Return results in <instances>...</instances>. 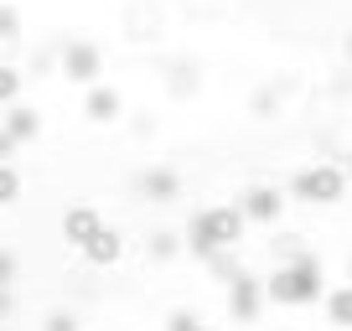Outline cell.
<instances>
[{
	"mask_svg": "<svg viewBox=\"0 0 352 331\" xmlns=\"http://www.w3.org/2000/svg\"><path fill=\"white\" fill-rule=\"evenodd\" d=\"M47 331H78V316L73 310H52V316H47Z\"/></svg>",
	"mask_w": 352,
	"mask_h": 331,
	"instance_id": "obj_18",
	"label": "cell"
},
{
	"mask_svg": "<svg viewBox=\"0 0 352 331\" xmlns=\"http://www.w3.org/2000/svg\"><path fill=\"white\" fill-rule=\"evenodd\" d=\"M16 99H21V73L0 62V104H16Z\"/></svg>",
	"mask_w": 352,
	"mask_h": 331,
	"instance_id": "obj_14",
	"label": "cell"
},
{
	"mask_svg": "<svg viewBox=\"0 0 352 331\" xmlns=\"http://www.w3.org/2000/svg\"><path fill=\"white\" fill-rule=\"evenodd\" d=\"M176 254V233H151V259H171Z\"/></svg>",
	"mask_w": 352,
	"mask_h": 331,
	"instance_id": "obj_16",
	"label": "cell"
},
{
	"mask_svg": "<svg viewBox=\"0 0 352 331\" xmlns=\"http://www.w3.org/2000/svg\"><path fill=\"white\" fill-rule=\"evenodd\" d=\"M140 192H145L151 202H176V192H182V176H176V171H166V166H151V171L140 176Z\"/></svg>",
	"mask_w": 352,
	"mask_h": 331,
	"instance_id": "obj_9",
	"label": "cell"
},
{
	"mask_svg": "<svg viewBox=\"0 0 352 331\" xmlns=\"http://www.w3.org/2000/svg\"><path fill=\"white\" fill-rule=\"evenodd\" d=\"M166 331H197V316H192V310H171V316H166Z\"/></svg>",
	"mask_w": 352,
	"mask_h": 331,
	"instance_id": "obj_17",
	"label": "cell"
},
{
	"mask_svg": "<svg viewBox=\"0 0 352 331\" xmlns=\"http://www.w3.org/2000/svg\"><path fill=\"white\" fill-rule=\"evenodd\" d=\"M16 36H21V16L11 5H0V42H16Z\"/></svg>",
	"mask_w": 352,
	"mask_h": 331,
	"instance_id": "obj_15",
	"label": "cell"
},
{
	"mask_svg": "<svg viewBox=\"0 0 352 331\" xmlns=\"http://www.w3.org/2000/svg\"><path fill=\"white\" fill-rule=\"evenodd\" d=\"M11 310H16V300H11V285H0V321H11Z\"/></svg>",
	"mask_w": 352,
	"mask_h": 331,
	"instance_id": "obj_21",
	"label": "cell"
},
{
	"mask_svg": "<svg viewBox=\"0 0 352 331\" xmlns=\"http://www.w3.org/2000/svg\"><path fill=\"white\" fill-rule=\"evenodd\" d=\"M120 109H124V99L114 89H99V83L88 89V119H94V124H114V119H120Z\"/></svg>",
	"mask_w": 352,
	"mask_h": 331,
	"instance_id": "obj_10",
	"label": "cell"
},
{
	"mask_svg": "<svg viewBox=\"0 0 352 331\" xmlns=\"http://www.w3.org/2000/svg\"><path fill=\"white\" fill-rule=\"evenodd\" d=\"M63 78L94 89V83H99V47L94 42H67L63 47Z\"/></svg>",
	"mask_w": 352,
	"mask_h": 331,
	"instance_id": "obj_5",
	"label": "cell"
},
{
	"mask_svg": "<svg viewBox=\"0 0 352 331\" xmlns=\"http://www.w3.org/2000/svg\"><path fill=\"white\" fill-rule=\"evenodd\" d=\"M327 316H331V326H352V285H337L327 295Z\"/></svg>",
	"mask_w": 352,
	"mask_h": 331,
	"instance_id": "obj_12",
	"label": "cell"
},
{
	"mask_svg": "<svg viewBox=\"0 0 352 331\" xmlns=\"http://www.w3.org/2000/svg\"><path fill=\"white\" fill-rule=\"evenodd\" d=\"M197 331H212V326H197Z\"/></svg>",
	"mask_w": 352,
	"mask_h": 331,
	"instance_id": "obj_25",
	"label": "cell"
},
{
	"mask_svg": "<svg viewBox=\"0 0 352 331\" xmlns=\"http://www.w3.org/2000/svg\"><path fill=\"white\" fill-rule=\"evenodd\" d=\"M239 207H243L249 222H280V207H285V202H280V187H249L239 197Z\"/></svg>",
	"mask_w": 352,
	"mask_h": 331,
	"instance_id": "obj_7",
	"label": "cell"
},
{
	"mask_svg": "<svg viewBox=\"0 0 352 331\" xmlns=\"http://www.w3.org/2000/svg\"><path fill=\"white\" fill-rule=\"evenodd\" d=\"M6 130H11L16 140H36L42 119H36V109H26V104H11V114H6Z\"/></svg>",
	"mask_w": 352,
	"mask_h": 331,
	"instance_id": "obj_11",
	"label": "cell"
},
{
	"mask_svg": "<svg viewBox=\"0 0 352 331\" xmlns=\"http://www.w3.org/2000/svg\"><path fill=\"white\" fill-rule=\"evenodd\" d=\"M16 145H21V140H16V135L6 130V124H0V161H11V150H16Z\"/></svg>",
	"mask_w": 352,
	"mask_h": 331,
	"instance_id": "obj_20",
	"label": "cell"
},
{
	"mask_svg": "<svg viewBox=\"0 0 352 331\" xmlns=\"http://www.w3.org/2000/svg\"><path fill=\"white\" fill-rule=\"evenodd\" d=\"M347 52H352V36H347Z\"/></svg>",
	"mask_w": 352,
	"mask_h": 331,
	"instance_id": "obj_24",
	"label": "cell"
},
{
	"mask_svg": "<svg viewBox=\"0 0 352 331\" xmlns=\"http://www.w3.org/2000/svg\"><path fill=\"white\" fill-rule=\"evenodd\" d=\"M0 331H11V326H6V321H0Z\"/></svg>",
	"mask_w": 352,
	"mask_h": 331,
	"instance_id": "obj_23",
	"label": "cell"
},
{
	"mask_svg": "<svg viewBox=\"0 0 352 331\" xmlns=\"http://www.w3.org/2000/svg\"><path fill=\"white\" fill-rule=\"evenodd\" d=\"M16 197H21V171L11 161H0V207H11Z\"/></svg>",
	"mask_w": 352,
	"mask_h": 331,
	"instance_id": "obj_13",
	"label": "cell"
},
{
	"mask_svg": "<svg viewBox=\"0 0 352 331\" xmlns=\"http://www.w3.org/2000/svg\"><path fill=\"white\" fill-rule=\"evenodd\" d=\"M290 192H296V202H311V207H331V202H342V192H347V166H337V161H316V166H306V171L290 181Z\"/></svg>",
	"mask_w": 352,
	"mask_h": 331,
	"instance_id": "obj_3",
	"label": "cell"
},
{
	"mask_svg": "<svg viewBox=\"0 0 352 331\" xmlns=\"http://www.w3.org/2000/svg\"><path fill=\"white\" fill-rule=\"evenodd\" d=\"M78 254H83L88 264H99V269H104V264H114V259L124 254V238H120V228H99L94 238L83 243V249H78Z\"/></svg>",
	"mask_w": 352,
	"mask_h": 331,
	"instance_id": "obj_8",
	"label": "cell"
},
{
	"mask_svg": "<svg viewBox=\"0 0 352 331\" xmlns=\"http://www.w3.org/2000/svg\"><path fill=\"white\" fill-rule=\"evenodd\" d=\"M347 279H352V259H347Z\"/></svg>",
	"mask_w": 352,
	"mask_h": 331,
	"instance_id": "obj_22",
	"label": "cell"
},
{
	"mask_svg": "<svg viewBox=\"0 0 352 331\" xmlns=\"http://www.w3.org/2000/svg\"><path fill=\"white\" fill-rule=\"evenodd\" d=\"M264 290L275 306H311V300H321V264L311 254H296V264L275 269L264 279Z\"/></svg>",
	"mask_w": 352,
	"mask_h": 331,
	"instance_id": "obj_2",
	"label": "cell"
},
{
	"mask_svg": "<svg viewBox=\"0 0 352 331\" xmlns=\"http://www.w3.org/2000/svg\"><path fill=\"white\" fill-rule=\"evenodd\" d=\"M243 207H208V212H197L192 218V228H187V249L192 254H202V259H212V254H228L233 243L243 238Z\"/></svg>",
	"mask_w": 352,
	"mask_h": 331,
	"instance_id": "obj_1",
	"label": "cell"
},
{
	"mask_svg": "<svg viewBox=\"0 0 352 331\" xmlns=\"http://www.w3.org/2000/svg\"><path fill=\"white\" fill-rule=\"evenodd\" d=\"M11 279H16V254L0 249V285H11Z\"/></svg>",
	"mask_w": 352,
	"mask_h": 331,
	"instance_id": "obj_19",
	"label": "cell"
},
{
	"mask_svg": "<svg viewBox=\"0 0 352 331\" xmlns=\"http://www.w3.org/2000/svg\"><path fill=\"white\" fill-rule=\"evenodd\" d=\"M99 228H104V218H99V207H94V202H73V207L63 212V238L73 243V249H83Z\"/></svg>",
	"mask_w": 352,
	"mask_h": 331,
	"instance_id": "obj_6",
	"label": "cell"
},
{
	"mask_svg": "<svg viewBox=\"0 0 352 331\" xmlns=\"http://www.w3.org/2000/svg\"><path fill=\"white\" fill-rule=\"evenodd\" d=\"M270 300V290H264V279H254V275H233V285H228V316L233 321H254L259 316V306Z\"/></svg>",
	"mask_w": 352,
	"mask_h": 331,
	"instance_id": "obj_4",
	"label": "cell"
}]
</instances>
